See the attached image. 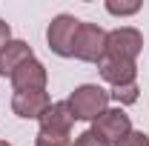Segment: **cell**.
Listing matches in <instances>:
<instances>
[{
    "label": "cell",
    "mask_w": 149,
    "mask_h": 146,
    "mask_svg": "<svg viewBox=\"0 0 149 146\" xmlns=\"http://www.w3.org/2000/svg\"><path fill=\"white\" fill-rule=\"evenodd\" d=\"M0 146H12V143H9V140H0Z\"/></svg>",
    "instance_id": "e0dca14e"
},
{
    "label": "cell",
    "mask_w": 149,
    "mask_h": 146,
    "mask_svg": "<svg viewBox=\"0 0 149 146\" xmlns=\"http://www.w3.org/2000/svg\"><path fill=\"white\" fill-rule=\"evenodd\" d=\"M138 83H132V86H120V89H112L109 92V97L112 100H118L120 106H129V103H135L138 100Z\"/></svg>",
    "instance_id": "7c38bea8"
},
{
    "label": "cell",
    "mask_w": 149,
    "mask_h": 146,
    "mask_svg": "<svg viewBox=\"0 0 149 146\" xmlns=\"http://www.w3.org/2000/svg\"><path fill=\"white\" fill-rule=\"evenodd\" d=\"M77 26L80 20L74 15H57L52 23H49V32H46V40H49V49L60 57H72V46H74V35H77Z\"/></svg>",
    "instance_id": "5b68a950"
},
{
    "label": "cell",
    "mask_w": 149,
    "mask_h": 146,
    "mask_svg": "<svg viewBox=\"0 0 149 146\" xmlns=\"http://www.w3.org/2000/svg\"><path fill=\"white\" fill-rule=\"evenodd\" d=\"M92 132L106 146L109 143H120L132 132V120H129V115L120 109V106H118V109H106L97 120H92Z\"/></svg>",
    "instance_id": "277c9868"
},
{
    "label": "cell",
    "mask_w": 149,
    "mask_h": 146,
    "mask_svg": "<svg viewBox=\"0 0 149 146\" xmlns=\"http://www.w3.org/2000/svg\"><path fill=\"white\" fill-rule=\"evenodd\" d=\"M52 106L46 92H15L12 95V112L23 120H40V115Z\"/></svg>",
    "instance_id": "ba28073f"
},
{
    "label": "cell",
    "mask_w": 149,
    "mask_h": 146,
    "mask_svg": "<svg viewBox=\"0 0 149 146\" xmlns=\"http://www.w3.org/2000/svg\"><path fill=\"white\" fill-rule=\"evenodd\" d=\"M143 49V35L132 26H120L112 29L106 35V57H118V60H135Z\"/></svg>",
    "instance_id": "3957f363"
},
{
    "label": "cell",
    "mask_w": 149,
    "mask_h": 146,
    "mask_svg": "<svg viewBox=\"0 0 149 146\" xmlns=\"http://www.w3.org/2000/svg\"><path fill=\"white\" fill-rule=\"evenodd\" d=\"M72 123H74V115L69 109V103H63V100L52 103L49 109L40 115V129H46V132H66L69 135Z\"/></svg>",
    "instance_id": "9c48e42d"
},
{
    "label": "cell",
    "mask_w": 149,
    "mask_h": 146,
    "mask_svg": "<svg viewBox=\"0 0 149 146\" xmlns=\"http://www.w3.org/2000/svg\"><path fill=\"white\" fill-rule=\"evenodd\" d=\"M35 146H69V135L66 132H46V129H40L35 138Z\"/></svg>",
    "instance_id": "8fae6325"
},
{
    "label": "cell",
    "mask_w": 149,
    "mask_h": 146,
    "mask_svg": "<svg viewBox=\"0 0 149 146\" xmlns=\"http://www.w3.org/2000/svg\"><path fill=\"white\" fill-rule=\"evenodd\" d=\"M106 12L115 15V17H129V15H138L141 12V3L138 0H132V3H115V0H109L106 3Z\"/></svg>",
    "instance_id": "4fadbf2b"
},
{
    "label": "cell",
    "mask_w": 149,
    "mask_h": 146,
    "mask_svg": "<svg viewBox=\"0 0 149 146\" xmlns=\"http://www.w3.org/2000/svg\"><path fill=\"white\" fill-rule=\"evenodd\" d=\"M118 146H149V135H146V132H135V129H132Z\"/></svg>",
    "instance_id": "5bb4252c"
},
{
    "label": "cell",
    "mask_w": 149,
    "mask_h": 146,
    "mask_svg": "<svg viewBox=\"0 0 149 146\" xmlns=\"http://www.w3.org/2000/svg\"><path fill=\"white\" fill-rule=\"evenodd\" d=\"M66 103L72 109L74 120H97L109 106V92L97 83H83L72 92V97Z\"/></svg>",
    "instance_id": "6da1fadb"
},
{
    "label": "cell",
    "mask_w": 149,
    "mask_h": 146,
    "mask_svg": "<svg viewBox=\"0 0 149 146\" xmlns=\"http://www.w3.org/2000/svg\"><path fill=\"white\" fill-rule=\"evenodd\" d=\"M106 35L97 23H83L77 26L74 35V46H72V57L83 60V63H100L106 57Z\"/></svg>",
    "instance_id": "7a4b0ae2"
},
{
    "label": "cell",
    "mask_w": 149,
    "mask_h": 146,
    "mask_svg": "<svg viewBox=\"0 0 149 146\" xmlns=\"http://www.w3.org/2000/svg\"><path fill=\"white\" fill-rule=\"evenodd\" d=\"M9 80H12L15 92H46L49 74H46V66H43L37 57H32V60H26L23 66H17Z\"/></svg>",
    "instance_id": "8992f818"
},
{
    "label": "cell",
    "mask_w": 149,
    "mask_h": 146,
    "mask_svg": "<svg viewBox=\"0 0 149 146\" xmlns=\"http://www.w3.org/2000/svg\"><path fill=\"white\" fill-rule=\"evenodd\" d=\"M100 77L112 83V89H120V86H132L138 80V66L135 60H118V57H103L100 63Z\"/></svg>",
    "instance_id": "52a82bcc"
},
{
    "label": "cell",
    "mask_w": 149,
    "mask_h": 146,
    "mask_svg": "<svg viewBox=\"0 0 149 146\" xmlns=\"http://www.w3.org/2000/svg\"><path fill=\"white\" fill-rule=\"evenodd\" d=\"M9 43H12V29H9L6 20H0V52H3Z\"/></svg>",
    "instance_id": "2e32d148"
},
{
    "label": "cell",
    "mask_w": 149,
    "mask_h": 146,
    "mask_svg": "<svg viewBox=\"0 0 149 146\" xmlns=\"http://www.w3.org/2000/svg\"><path fill=\"white\" fill-rule=\"evenodd\" d=\"M35 57V52H32V46L26 43V40H12L3 52H0V74H9L12 77V72L17 69V66H23L26 60H32Z\"/></svg>",
    "instance_id": "30bf717a"
},
{
    "label": "cell",
    "mask_w": 149,
    "mask_h": 146,
    "mask_svg": "<svg viewBox=\"0 0 149 146\" xmlns=\"http://www.w3.org/2000/svg\"><path fill=\"white\" fill-rule=\"evenodd\" d=\"M72 146H106V143H103V140L95 135L92 129H89V132H80V135L74 138V143H72Z\"/></svg>",
    "instance_id": "9a60e30c"
}]
</instances>
